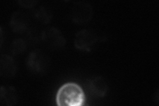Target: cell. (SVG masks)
Segmentation results:
<instances>
[{"label": "cell", "mask_w": 159, "mask_h": 106, "mask_svg": "<svg viewBox=\"0 0 159 106\" xmlns=\"http://www.w3.org/2000/svg\"><path fill=\"white\" fill-rule=\"evenodd\" d=\"M85 95L81 87L75 83L64 84L57 95V103L60 106L82 105Z\"/></svg>", "instance_id": "cell-1"}, {"label": "cell", "mask_w": 159, "mask_h": 106, "mask_svg": "<svg viewBox=\"0 0 159 106\" xmlns=\"http://www.w3.org/2000/svg\"><path fill=\"white\" fill-rule=\"evenodd\" d=\"M42 40L46 46L52 49L61 48L66 43L62 33L54 27H49L44 30L42 33Z\"/></svg>", "instance_id": "cell-2"}, {"label": "cell", "mask_w": 159, "mask_h": 106, "mask_svg": "<svg viewBox=\"0 0 159 106\" xmlns=\"http://www.w3.org/2000/svg\"><path fill=\"white\" fill-rule=\"evenodd\" d=\"M92 8L90 5L84 2H77L74 5L71 17L73 21L79 23H86L92 17Z\"/></svg>", "instance_id": "cell-3"}, {"label": "cell", "mask_w": 159, "mask_h": 106, "mask_svg": "<svg viewBox=\"0 0 159 106\" xmlns=\"http://www.w3.org/2000/svg\"><path fill=\"white\" fill-rule=\"evenodd\" d=\"M97 41L98 37L95 33L89 30H82L76 35L74 44L78 49L89 50Z\"/></svg>", "instance_id": "cell-4"}, {"label": "cell", "mask_w": 159, "mask_h": 106, "mask_svg": "<svg viewBox=\"0 0 159 106\" xmlns=\"http://www.w3.org/2000/svg\"><path fill=\"white\" fill-rule=\"evenodd\" d=\"M27 64L33 72L43 73L48 67V60L43 53L35 50L29 55Z\"/></svg>", "instance_id": "cell-5"}, {"label": "cell", "mask_w": 159, "mask_h": 106, "mask_svg": "<svg viewBox=\"0 0 159 106\" xmlns=\"http://www.w3.org/2000/svg\"><path fill=\"white\" fill-rule=\"evenodd\" d=\"M16 67L11 57L7 55H2L0 64V74L4 77H11L15 74Z\"/></svg>", "instance_id": "cell-6"}, {"label": "cell", "mask_w": 159, "mask_h": 106, "mask_svg": "<svg viewBox=\"0 0 159 106\" xmlns=\"http://www.w3.org/2000/svg\"><path fill=\"white\" fill-rule=\"evenodd\" d=\"M0 101L2 105H12L17 102L16 91L13 87H2Z\"/></svg>", "instance_id": "cell-7"}, {"label": "cell", "mask_w": 159, "mask_h": 106, "mask_svg": "<svg viewBox=\"0 0 159 106\" xmlns=\"http://www.w3.org/2000/svg\"><path fill=\"white\" fill-rule=\"evenodd\" d=\"M89 85L92 92L98 96L103 97L107 92V84L102 77H96L92 79L89 81Z\"/></svg>", "instance_id": "cell-8"}, {"label": "cell", "mask_w": 159, "mask_h": 106, "mask_svg": "<svg viewBox=\"0 0 159 106\" xmlns=\"http://www.w3.org/2000/svg\"><path fill=\"white\" fill-rule=\"evenodd\" d=\"M10 25L14 31H23L27 27V19L22 13L16 12L13 16Z\"/></svg>", "instance_id": "cell-9"}, {"label": "cell", "mask_w": 159, "mask_h": 106, "mask_svg": "<svg viewBox=\"0 0 159 106\" xmlns=\"http://www.w3.org/2000/svg\"><path fill=\"white\" fill-rule=\"evenodd\" d=\"M35 16L40 21L43 23H47L52 18V14L51 11L44 7H40L36 12Z\"/></svg>", "instance_id": "cell-10"}, {"label": "cell", "mask_w": 159, "mask_h": 106, "mask_svg": "<svg viewBox=\"0 0 159 106\" xmlns=\"http://www.w3.org/2000/svg\"><path fill=\"white\" fill-rule=\"evenodd\" d=\"M26 48V43L23 39H16L13 42L11 51L13 54H17L22 53Z\"/></svg>", "instance_id": "cell-11"}, {"label": "cell", "mask_w": 159, "mask_h": 106, "mask_svg": "<svg viewBox=\"0 0 159 106\" xmlns=\"http://www.w3.org/2000/svg\"><path fill=\"white\" fill-rule=\"evenodd\" d=\"M19 3L23 7H31L34 6V3H37V2H34V1H20V2H19Z\"/></svg>", "instance_id": "cell-12"}]
</instances>
